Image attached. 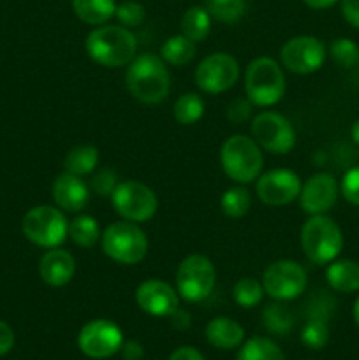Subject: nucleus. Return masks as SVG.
<instances>
[{
  "label": "nucleus",
  "mask_w": 359,
  "mask_h": 360,
  "mask_svg": "<svg viewBox=\"0 0 359 360\" xmlns=\"http://www.w3.org/2000/svg\"><path fill=\"white\" fill-rule=\"evenodd\" d=\"M125 83L134 98L144 104H158L169 95L171 79L160 56L143 53L127 67Z\"/></svg>",
  "instance_id": "f257e3e1"
},
{
  "label": "nucleus",
  "mask_w": 359,
  "mask_h": 360,
  "mask_svg": "<svg viewBox=\"0 0 359 360\" xmlns=\"http://www.w3.org/2000/svg\"><path fill=\"white\" fill-rule=\"evenodd\" d=\"M88 56L102 67H122L134 60L137 39L122 25H101L88 34L84 42Z\"/></svg>",
  "instance_id": "f03ea898"
},
{
  "label": "nucleus",
  "mask_w": 359,
  "mask_h": 360,
  "mask_svg": "<svg viewBox=\"0 0 359 360\" xmlns=\"http://www.w3.org/2000/svg\"><path fill=\"white\" fill-rule=\"evenodd\" d=\"M220 165L232 181L246 185L260 176L264 165L263 151L253 137L236 134L222 144Z\"/></svg>",
  "instance_id": "7ed1b4c3"
},
{
  "label": "nucleus",
  "mask_w": 359,
  "mask_h": 360,
  "mask_svg": "<svg viewBox=\"0 0 359 360\" xmlns=\"http://www.w3.org/2000/svg\"><path fill=\"white\" fill-rule=\"evenodd\" d=\"M301 246L310 262L326 266L340 255L344 248V234L333 218L313 214L301 227Z\"/></svg>",
  "instance_id": "20e7f679"
},
{
  "label": "nucleus",
  "mask_w": 359,
  "mask_h": 360,
  "mask_svg": "<svg viewBox=\"0 0 359 360\" xmlns=\"http://www.w3.org/2000/svg\"><path fill=\"white\" fill-rule=\"evenodd\" d=\"M246 98L253 105L270 108L285 94V76L282 67L270 56L252 60L245 70Z\"/></svg>",
  "instance_id": "39448f33"
},
{
  "label": "nucleus",
  "mask_w": 359,
  "mask_h": 360,
  "mask_svg": "<svg viewBox=\"0 0 359 360\" xmlns=\"http://www.w3.org/2000/svg\"><path fill=\"white\" fill-rule=\"evenodd\" d=\"M102 252L115 262L134 266L148 253V238L134 221H115L102 232Z\"/></svg>",
  "instance_id": "423d86ee"
},
{
  "label": "nucleus",
  "mask_w": 359,
  "mask_h": 360,
  "mask_svg": "<svg viewBox=\"0 0 359 360\" xmlns=\"http://www.w3.org/2000/svg\"><path fill=\"white\" fill-rule=\"evenodd\" d=\"M25 238L41 248H58L69 234V224L58 207H32L21 221Z\"/></svg>",
  "instance_id": "0eeeda50"
},
{
  "label": "nucleus",
  "mask_w": 359,
  "mask_h": 360,
  "mask_svg": "<svg viewBox=\"0 0 359 360\" xmlns=\"http://www.w3.org/2000/svg\"><path fill=\"white\" fill-rule=\"evenodd\" d=\"M111 202L123 220L134 221V224L151 220L158 207L153 190L136 179L118 183L111 195Z\"/></svg>",
  "instance_id": "6e6552de"
},
{
  "label": "nucleus",
  "mask_w": 359,
  "mask_h": 360,
  "mask_svg": "<svg viewBox=\"0 0 359 360\" xmlns=\"http://www.w3.org/2000/svg\"><path fill=\"white\" fill-rule=\"evenodd\" d=\"M215 280L217 273L208 257L199 253L189 255L182 260L176 273V292L187 302H201L213 292Z\"/></svg>",
  "instance_id": "1a4fd4ad"
},
{
  "label": "nucleus",
  "mask_w": 359,
  "mask_h": 360,
  "mask_svg": "<svg viewBox=\"0 0 359 360\" xmlns=\"http://www.w3.org/2000/svg\"><path fill=\"white\" fill-rule=\"evenodd\" d=\"M252 137L260 150L275 155H287L296 144L292 123L277 111H263L252 120Z\"/></svg>",
  "instance_id": "9d476101"
},
{
  "label": "nucleus",
  "mask_w": 359,
  "mask_h": 360,
  "mask_svg": "<svg viewBox=\"0 0 359 360\" xmlns=\"http://www.w3.org/2000/svg\"><path fill=\"white\" fill-rule=\"evenodd\" d=\"M308 278L301 264L294 260H277L264 271L263 287L277 301H291L305 292Z\"/></svg>",
  "instance_id": "9b49d317"
},
{
  "label": "nucleus",
  "mask_w": 359,
  "mask_h": 360,
  "mask_svg": "<svg viewBox=\"0 0 359 360\" xmlns=\"http://www.w3.org/2000/svg\"><path fill=\"white\" fill-rule=\"evenodd\" d=\"M239 77L238 60L229 53H213L196 69V84L204 94L217 95L227 91Z\"/></svg>",
  "instance_id": "f8f14e48"
},
{
  "label": "nucleus",
  "mask_w": 359,
  "mask_h": 360,
  "mask_svg": "<svg viewBox=\"0 0 359 360\" xmlns=\"http://www.w3.org/2000/svg\"><path fill=\"white\" fill-rule=\"evenodd\" d=\"M123 345V334L111 320H92L77 336V347L90 359H108L120 352Z\"/></svg>",
  "instance_id": "ddd939ff"
},
{
  "label": "nucleus",
  "mask_w": 359,
  "mask_h": 360,
  "mask_svg": "<svg viewBox=\"0 0 359 360\" xmlns=\"http://www.w3.org/2000/svg\"><path fill=\"white\" fill-rule=\"evenodd\" d=\"M285 69L296 74H312L322 67L326 60V46L313 35H298L289 39L280 51Z\"/></svg>",
  "instance_id": "4468645a"
},
{
  "label": "nucleus",
  "mask_w": 359,
  "mask_h": 360,
  "mask_svg": "<svg viewBox=\"0 0 359 360\" xmlns=\"http://www.w3.org/2000/svg\"><path fill=\"white\" fill-rule=\"evenodd\" d=\"M301 179L291 169H273L257 178V197L266 206H285L291 204L301 192Z\"/></svg>",
  "instance_id": "2eb2a0df"
},
{
  "label": "nucleus",
  "mask_w": 359,
  "mask_h": 360,
  "mask_svg": "<svg viewBox=\"0 0 359 360\" xmlns=\"http://www.w3.org/2000/svg\"><path fill=\"white\" fill-rule=\"evenodd\" d=\"M338 181L329 172H317L306 179L299 192L301 210L308 214H324L333 210L338 199Z\"/></svg>",
  "instance_id": "dca6fc26"
},
{
  "label": "nucleus",
  "mask_w": 359,
  "mask_h": 360,
  "mask_svg": "<svg viewBox=\"0 0 359 360\" xmlns=\"http://www.w3.org/2000/svg\"><path fill=\"white\" fill-rule=\"evenodd\" d=\"M136 302L151 316H171L178 308V292L162 280H146L137 287Z\"/></svg>",
  "instance_id": "f3484780"
},
{
  "label": "nucleus",
  "mask_w": 359,
  "mask_h": 360,
  "mask_svg": "<svg viewBox=\"0 0 359 360\" xmlns=\"http://www.w3.org/2000/svg\"><path fill=\"white\" fill-rule=\"evenodd\" d=\"M51 193L56 207L67 213H77L84 210L90 199V188L87 183L81 179V176H74L70 172H62L56 176Z\"/></svg>",
  "instance_id": "a211bd4d"
},
{
  "label": "nucleus",
  "mask_w": 359,
  "mask_h": 360,
  "mask_svg": "<svg viewBox=\"0 0 359 360\" xmlns=\"http://www.w3.org/2000/svg\"><path fill=\"white\" fill-rule=\"evenodd\" d=\"M74 273H76V262L67 250L51 248L42 255L39 262V274L49 287H63L73 280Z\"/></svg>",
  "instance_id": "6ab92c4d"
},
{
  "label": "nucleus",
  "mask_w": 359,
  "mask_h": 360,
  "mask_svg": "<svg viewBox=\"0 0 359 360\" xmlns=\"http://www.w3.org/2000/svg\"><path fill=\"white\" fill-rule=\"evenodd\" d=\"M204 334H206V340L220 350H232L239 347L245 338L243 327L229 316H217L211 320L204 329Z\"/></svg>",
  "instance_id": "aec40b11"
},
{
  "label": "nucleus",
  "mask_w": 359,
  "mask_h": 360,
  "mask_svg": "<svg viewBox=\"0 0 359 360\" xmlns=\"http://www.w3.org/2000/svg\"><path fill=\"white\" fill-rule=\"evenodd\" d=\"M326 280L333 290L341 294L359 292V262L348 259L333 260L326 269Z\"/></svg>",
  "instance_id": "412c9836"
},
{
  "label": "nucleus",
  "mask_w": 359,
  "mask_h": 360,
  "mask_svg": "<svg viewBox=\"0 0 359 360\" xmlns=\"http://www.w3.org/2000/svg\"><path fill=\"white\" fill-rule=\"evenodd\" d=\"M74 14L88 25H104L115 16V0H73Z\"/></svg>",
  "instance_id": "4be33fe9"
},
{
  "label": "nucleus",
  "mask_w": 359,
  "mask_h": 360,
  "mask_svg": "<svg viewBox=\"0 0 359 360\" xmlns=\"http://www.w3.org/2000/svg\"><path fill=\"white\" fill-rule=\"evenodd\" d=\"M180 28L185 37L194 42H203L211 32V16L206 7H190L180 21Z\"/></svg>",
  "instance_id": "5701e85b"
},
{
  "label": "nucleus",
  "mask_w": 359,
  "mask_h": 360,
  "mask_svg": "<svg viewBox=\"0 0 359 360\" xmlns=\"http://www.w3.org/2000/svg\"><path fill=\"white\" fill-rule=\"evenodd\" d=\"M196 42L190 41V39L185 37L183 34L171 35V37L160 46V58L175 67H182L190 63L194 60V56H196Z\"/></svg>",
  "instance_id": "b1692460"
},
{
  "label": "nucleus",
  "mask_w": 359,
  "mask_h": 360,
  "mask_svg": "<svg viewBox=\"0 0 359 360\" xmlns=\"http://www.w3.org/2000/svg\"><path fill=\"white\" fill-rule=\"evenodd\" d=\"M99 164V151L97 148L81 144L74 146L63 158V169L74 176H84L95 171Z\"/></svg>",
  "instance_id": "393cba45"
},
{
  "label": "nucleus",
  "mask_w": 359,
  "mask_h": 360,
  "mask_svg": "<svg viewBox=\"0 0 359 360\" xmlns=\"http://www.w3.org/2000/svg\"><path fill=\"white\" fill-rule=\"evenodd\" d=\"M236 360H285V355L271 340L256 336L239 348Z\"/></svg>",
  "instance_id": "a878e982"
},
{
  "label": "nucleus",
  "mask_w": 359,
  "mask_h": 360,
  "mask_svg": "<svg viewBox=\"0 0 359 360\" xmlns=\"http://www.w3.org/2000/svg\"><path fill=\"white\" fill-rule=\"evenodd\" d=\"M67 236L73 239L74 245L81 246V248H92L97 245L99 238H101V229H99L95 218H92L90 214H81L70 221Z\"/></svg>",
  "instance_id": "bb28decb"
},
{
  "label": "nucleus",
  "mask_w": 359,
  "mask_h": 360,
  "mask_svg": "<svg viewBox=\"0 0 359 360\" xmlns=\"http://www.w3.org/2000/svg\"><path fill=\"white\" fill-rule=\"evenodd\" d=\"M172 115L180 125H194L204 115V101L197 94H183L176 98Z\"/></svg>",
  "instance_id": "cd10ccee"
},
{
  "label": "nucleus",
  "mask_w": 359,
  "mask_h": 360,
  "mask_svg": "<svg viewBox=\"0 0 359 360\" xmlns=\"http://www.w3.org/2000/svg\"><path fill=\"white\" fill-rule=\"evenodd\" d=\"M206 9L211 18L222 23H236L246 11V0H208Z\"/></svg>",
  "instance_id": "c85d7f7f"
},
{
  "label": "nucleus",
  "mask_w": 359,
  "mask_h": 360,
  "mask_svg": "<svg viewBox=\"0 0 359 360\" xmlns=\"http://www.w3.org/2000/svg\"><path fill=\"white\" fill-rule=\"evenodd\" d=\"M250 204H252V199H250V192L245 186H232L220 199L222 211L229 218L245 217L250 210Z\"/></svg>",
  "instance_id": "c756f323"
},
{
  "label": "nucleus",
  "mask_w": 359,
  "mask_h": 360,
  "mask_svg": "<svg viewBox=\"0 0 359 360\" xmlns=\"http://www.w3.org/2000/svg\"><path fill=\"white\" fill-rule=\"evenodd\" d=\"M263 323L273 334H287L294 326L291 311L284 304H267L263 311Z\"/></svg>",
  "instance_id": "7c9ffc66"
},
{
  "label": "nucleus",
  "mask_w": 359,
  "mask_h": 360,
  "mask_svg": "<svg viewBox=\"0 0 359 360\" xmlns=\"http://www.w3.org/2000/svg\"><path fill=\"white\" fill-rule=\"evenodd\" d=\"M234 301L238 302L241 308H256L257 304H260L264 297V287L260 281H257L256 278H241L238 283L234 285Z\"/></svg>",
  "instance_id": "2f4dec72"
},
{
  "label": "nucleus",
  "mask_w": 359,
  "mask_h": 360,
  "mask_svg": "<svg viewBox=\"0 0 359 360\" xmlns=\"http://www.w3.org/2000/svg\"><path fill=\"white\" fill-rule=\"evenodd\" d=\"M329 56L344 69H352L355 63H359V48L351 39H334L329 44Z\"/></svg>",
  "instance_id": "473e14b6"
},
{
  "label": "nucleus",
  "mask_w": 359,
  "mask_h": 360,
  "mask_svg": "<svg viewBox=\"0 0 359 360\" xmlns=\"http://www.w3.org/2000/svg\"><path fill=\"white\" fill-rule=\"evenodd\" d=\"M329 341V329L322 319H312L301 330V343L310 350H322Z\"/></svg>",
  "instance_id": "72a5a7b5"
},
{
  "label": "nucleus",
  "mask_w": 359,
  "mask_h": 360,
  "mask_svg": "<svg viewBox=\"0 0 359 360\" xmlns=\"http://www.w3.org/2000/svg\"><path fill=\"white\" fill-rule=\"evenodd\" d=\"M115 16L122 27L136 28L143 25L144 18H146V9H144L143 4L134 2V0H125V2L116 6Z\"/></svg>",
  "instance_id": "f704fd0d"
},
{
  "label": "nucleus",
  "mask_w": 359,
  "mask_h": 360,
  "mask_svg": "<svg viewBox=\"0 0 359 360\" xmlns=\"http://www.w3.org/2000/svg\"><path fill=\"white\" fill-rule=\"evenodd\" d=\"M116 185H118V176H116V172L113 169H101L90 179L88 188L94 193H97L99 197H111Z\"/></svg>",
  "instance_id": "c9c22d12"
},
{
  "label": "nucleus",
  "mask_w": 359,
  "mask_h": 360,
  "mask_svg": "<svg viewBox=\"0 0 359 360\" xmlns=\"http://www.w3.org/2000/svg\"><path fill=\"white\" fill-rule=\"evenodd\" d=\"M340 192L347 202L359 206V165L345 172L340 183Z\"/></svg>",
  "instance_id": "e433bc0d"
},
{
  "label": "nucleus",
  "mask_w": 359,
  "mask_h": 360,
  "mask_svg": "<svg viewBox=\"0 0 359 360\" xmlns=\"http://www.w3.org/2000/svg\"><path fill=\"white\" fill-rule=\"evenodd\" d=\"M252 116V102L248 98H234L231 104L227 105V120L234 125H243Z\"/></svg>",
  "instance_id": "4c0bfd02"
},
{
  "label": "nucleus",
  "mask_w": 359,
  "mask_h": 360,
  "mask_svg": "<svg viewBox=\"0 0 359 360\" xmlns=\"http://www.w3.org/2000/svg\"><path fill=\"white\" fill-rule=\"evenodd\" d=\"M341 14L351 27L359 28V0H341Z\"/></svg>",
  "instance_id": "58836bf2"
},
{
  "label": "nucleus",
  "mask_w": 359,
  "mask_h": 360,
  "mask_svg": "<svg viewBox=\"0 0 359 360\" xmlns=\"http://www.w3.org/2000/svg\"><path fill=\"white\" fill-rule=\"evenodd\" d=\"M14 347V333L4 320H0V357L9 354Z\"/></svg>",
  "instance_id": "ea45409f"
},
{
  "label": "nucleus",
  "mask_w": 359,
  "mask_h": 360,
  "mask_svg": "<svg viewBox=\"0 0 359 360\" xmlns=\"http://www.w3.org/2000/svg\"><path fill=\"white\" fill-rule=\"evenodd\" d=\"M122 354H123V359L125 360H141L143 359L144 352H143V347H141L137 341H127V343L122 345Z\"/></svg>",
  "instance_id": "a19ab883"
},
{
  "label": "nucleus",
  "mask_w": 359,
  "mask_h": 360,
  "mask_svg": "<svg viewBox=\"0 0 359 360\" xmlns=\"http://www.w3.org/2000/svg\"><path fill=\"white\" fill-rule=\"evenodd\" d=\"M169 360H204L203 354L192 347H182L171 354Z\"/></svg>",
  "instance_id": "79ce46f5"
},
{
  "label": "nucleus",
  "mask_w": 359,
  "mask_h": 360,
  "mask_svg": "<svg viewBox=\"0 0 359 360\" xmlns=\"http://www.w3.org/2000/svg\"><path fill=\"white\" fill-rule=\"evenodd\" d=\"M171 322H172V326L176 327V329H187V327H189V323H190L189 313H187L185 309L176 308L175 311L171 313Z\"/></svg>",
  "instance_id": "37998d69"
},
{
  "label": "nucleus",
  "mask_w": 359,
  "mask_h": 360,
  "mask_svg": "<svg viewBox=\"0 0 359 360\" xmlns=\"http://www.w3.org/2000/svg\"><path fill=\"white\" fill-rule=\"evenodd\" d=\"M303 2L312 9H327V7L334 6L338 0H303Z\"/></svg>",
  "instance_id": "c03bdc74"
},
{
  "label": "nucleus",
  "mask_w": 359,
  "mask_h": 360,
  "mask_svg": "<svg viewBox=\"0 0 359 360\" xmlns=\"http://www.w3.org/2000/svg\"><path fill=\"white\" fill-rule=\"evenodd\" d=\"M351 137H352V141H354V143L359 146V120H355L354 125H352V129H351Z\"/></svg>",
  "instance_id": "a18cd8bd"
},
{
  "label": "nucleus",
  "mask_w": 359,
  "mask_h": 360,
  "mask_svg": "<svg viewBox=\"0 0 359 360\" xmlns=\"http://www.w3.org/2000/svg\"><path fill=\"white\" fill-rule=\"evenodd\" d=\"M352 315H354V322H355V326L359 327V297L355 299V302H354V309H352Z\"/></svg>",
  "instance_id": "49530a36"
}]
</instances>
